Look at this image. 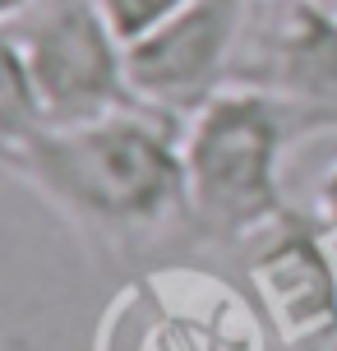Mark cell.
Wrapping results in <instances>:
<instances>
[{
  "label": "cell",
  "instance_id": "obj_1",
  "mask_svg": "<svg viewBox=\"0 0 337 351\" xmlns=\"http://www.w3.org/2000/svg\"><path fill=\"white\" fill-rule=\"evenodd\" d=\"M180 125L153 106L47 125L0 153V171L37 194L107 263H143L162 245H195Z\"/></svg>",
  "mask_w": 337,
  "mask_h": 351
},
{
  "label": "cell",
  "instance_id": "obj_2",
  "mask_svg": "<svg viewBox=\"0 0 337 351\" xmlns=\"http://www.w3.org/2000/svg\"><path fill=\"white\" fill-rule=\"evenodd\" d=\"M305 139L296 116L259 88L227 84L180 125L185 204L195 245H254L291 204L282 185L286 153Z\"/></svg>",
  "mask_w": 337,
  "mask_h": 351
},
{
  "label": "cell",
  "instance_id": "obj_3",
  "mask_svg": "<svg viewBox=\"0 0 337 351\" xmlns=\"http://www.w3.org/2000/svg\"><path fill=\"white\" fill-rule=\"evenodd\" d=\"M264 333L249 291L190 263H148L102 305L92 351H264Z\"/></svg>",
  "mask_w": 337,
  "mask_h": 351
},
{
  "label": "cell",
  "instance_id": "obj_4",
  "mask_svg": "<svg viewBox=\"0 0 337 351\" xmlns=\"http://www.w3.org/2000/svg\"><path fill=\"white\" fill-rule=\"evenodd\" d=\"M10 33L28 56L37 97L51 125L139 106L125 42L111 33L97 0H37L23 19L10 23Z\"/></svg>",
  "mask_w": 337,
  "mask_h": 351
},
{
  "label": "cell",
  "instance_id": "obj_5",
  "mask_svg": "<svg viewBox=\"0 0 337 351\" xmlns=\"http://www.w3.org/2000/svg\"><path fill=\"white\" fill-rule=\"evenodd\" d=\"M231 84L277 97L305 139L337 130V5L249 0Z\"/></svg>",
  "mask_w": 337,
  "mask_h": 351
},
{
  "label": "cell",
  "instance_id": "obj_6",
  "mask_svg": "<svg viewBox=\"0 0 337 351\" xmlns=\"http://www.w3.org/2000/svg\"><path fill=\"white\" fill-rule=\"evenodd\" d=\"M245 291L273 342L314 351L337 333V236L291 208L245 254Z\"/></svg>",
  "mask_w": 337,
  "mask_h": 351
},
{
  "label": "cell",
  "instance_id": "obj_7",
  "mask_svg": "<svg viewBox=\"0 0 337 351\" xmlns=\"http://www.w3.org/2000/svg\"><path fill=\"white\" fill-rule=\"evenodd\" d=\"M249 0H195L158 33L125 47L129 84L143 106L190 121L199 106L231 84Z\"/></svg>",
  "mask_w": 337,
  "mask_h": 351
},
{
  "label": "cell",
  "instance_id": "obj_8",
  "mask_svg": "<svg viewBox=\"0 0 337 351\" xmlns=\"http://www.w3.org/2000/svg\"><path fill=\"white\" fill-rule=\"evenodd\" d=\"M185 5H195V0H97V10L107 14L111 33L121 37L125 47H134L148 33H158L162 23L176 19Z\"/></svg>",
  "mask_w": 337,
  "mask_h": 351
},
{
  "label": "cell",
  "instance_id": "obj_9",
  "mask_svg": "<svg viewBox=\"0 0 337 351\" xmlns=\"http://www.w3.org/2000/svg\"><path fill=\"white\" fill-rule=\"evenodd\" d=\"M310 213H314V217H319V222H323L328 231H337V162H333V167H328V171L319 176Z\"/></svg>",
  "mask_w": 337,
  "mask_h": 351
},
{
  "label": "cell",
  "instance_id": "obj_10",
  "mask_svg": "<svg viewBox=\"0 0 337 351\" xmlns=\"http://www.w3.org/2000/svg\"><path fill=\"white\" fill-rule=\"evenodd\" d=\"M33 5H37V0H0V28H10L14 19H23Z\"/></svg>",
  "mask_w": 337,
  "mask_h": 351
},
{
  "label": "cell",
  "instance_id": "obj_11",
  "mask_svg": "<svg viewBox=\"0 0 337 351\" xmlns=\"http://www.w3.org/2000/svg\"><path fill=\"white\" fill-rule=\"evenodd\" d=\"M314 351H337V333L328 337V342H323V347H314Z\"/></svg>",
  "mask_w": 337,
  "mask_h": 351
},
{
  "label": "cell",
  "instance_id": "obj_12",
  "mask_svg": "<svg viewBox=\"0 0 337 351\" xmlns=\"http://www.w3.org/2000/svg\"><path fill=\"white\" fill-rule=\"evenodd\" d=\"M333 5H337V0H333Z\"/></svg>",
  "mask_w": 337,
  "mask_h": 351
}]
</instances>
